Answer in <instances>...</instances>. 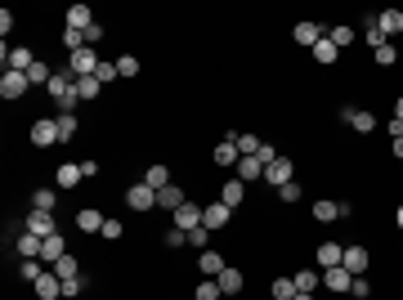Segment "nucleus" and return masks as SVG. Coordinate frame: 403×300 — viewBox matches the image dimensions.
<instances>
[{
    "label": "nucleus",
    "instance_id": "f257e3e1",
    "mask_svg": "<svg viewBox=\"0 0 403 300\" xmlns=\"http://www.w3.org/2000/svg\"><path fill=\"white\" fill-rule=\"evenodd\" d=\"M45 90H50V99L59 103L63 112H72L76 103H81V99H76V77H72V72H54V81Z\"/></svg>",
    "mask_w": 403,
    "mask_h": 300
},
{
    "label": "nucleus",
    "instance_id": "f03ea898",
    "mask_svg": "<svg viewBox=\"0 0 403 300\" xmlns=\"http://www.w3.org/2000/svg\"><path fill=\"white\" fill-rule=\"evenodd\" d=\"M27 139H32L36 148H54L59 144V117H36L32 130H27Z\"/></svg>",
    "mask_w": 403,
    "mask_h": 300
},
{
    "label": "nucleus",
    "instance_id": "7ed1b4c3",
    "mask_svg": "<svg viewBox=\"0 0 403 300\" xmlns=\"http://www.w3.org/2000/svg\"><path fill=\"white\" fill-rule=\"evenodd\" d=\"M296 180V162L292 157H274V162L265 166V184L269 189H283V184H292Z\"/></svg>",
    "mask_w": 403,
    "mask_h": 300
},
{
    "label": "nucleus",
    "instance_id": "20e7f679",
    "mask_svg": "<svg viewBox=\"0 0 403 300\" xmlns=\"http://www.w3.org/2000/svg\"><path fill=\"white\" fill-rule=\"evenodd\" d=\"M23 229L27 233H36V238H54L59 233V220H54V211H27V220H23Z\"/></svg>",
    "mask_w": 403,
    "mask_h": 300
},
{
    "label": "nucleus",
    "instance_id": "39448f33",
    "mask_svg": "<svg viewBox=\"0 0 403 300\" xmlns=\"http://www.w3.org/2000/svg\"><path fill=\"white\" fill-rule=\"evenodd\" d=\"M67 72H72V77H94V72H99V54H94L90 45L76 50V54H67Z\"/></svg>",
    "mask_w": 403,
    "mask_h": 300
},
{
    "label": "nucleus",
    "instance_id": "423d86ee",
    "mask_svg": "<svg viewBox=\"0 0 403 300\" xmlns=\"http://www.w3.org/2000/svg\"><path fill=\"white\" fill-rule=\"evenodd\" d=\"M126 206H130V211H139V215H148L152 206H157V193L139 180V184H130V189H126Z\"/></svg>",
    "mask_w": 403,
    "mask_h": 300
},
{
    "label": "nucleus",
    "instance_id": "0eeeda50",
    "mask_svg": "<svg viewBox=\"0 0 403 300\" xmlns=\"http://www.w3.org/2000/svg\"><path fill=\"white\" fill-rule=\"evenodd\" d=\"M229 220H233V211H229V206L224 202H206V206H202V224H206V229L211 233H220V229H229Z\"/></svg>",
    "mask_w": 403,
    "mask_h": 300
},
{
    "label": "nucleus",
    "instance_id": "6e6552de",
    "mask_svg": "<svg viewBox=\"0 0 403 300\" xmlns=\"http://www.w3.org/2000/svg\"><path fill=\"white\" fill-rule=\"evenodd\" d=\"M27 90H32V81H27V72H14V68H9L5 77H0V99H23Z\"/></svg>",
    "mask_w": 403,
    "mask_h": 300
},
{
    "label": "nucleus",
    "instance_id": "1a4fd4ad",
    "mask_svg": "<svg viewBox=\"0 0 403 300\" xmlns=\"http://www.w3.org/2000/svg\"><path fill=\"white\" fill-rule=\"evenodd\" d=\"M323 287L336 296H350V287H354V274L345 265H336V269H323Z\"/></svg>",
    "mask_w": 403,
    "mask_h": 300
},
{
    "label": "nucleus",
    "instance_id": "9d476101",
    "mask_svg": "<svg viewBox=\"0 0 403 300\" xmlns=\"http://www.w3.org/2000/svg\"><path fill=\"white\" fill-rule=\"evenodd\" d=\"M32 287H36V300H63V278L54 274V269H45Z\"/></svg>",
    "mask_w": 403,
    "mask_h": 300
},
{
    "label": "nucleus",
    "instance_id": "9b49d317",
    "mask_svg": "<svg viewBox=\"0 0 403 300\" xmlns=\"http://www.w3.org/2000/svg\"><path fill=\"white\" fill-rule=\"evenodd\" d=\"M215 283H220V292H224V296H242V287H247V274H242L238 265H224V274H220Z\"/></svg>",
    "mask_w": 403,
    "mask_h": 300
},
{
    "label": "nucleus",
    "instance_id": "f8f14e48",
    "mask_svg": "<svg viewBox=\"0 0 403 300\" xmlns=\"http://www.w3.org/2000/svg\"><path fill=\"white\" fill-rule=\"evenodd\" d=\"M341 121H350V130H359V135H372V126H377L368 108H341Z\"/></svg>",
    "mask_w": 403,
    "mask_h": 300
},
{
    "label": "nucleus",
    "instance_id": "ddd939ff",
    "mask_svg": "<svg viewBox=\"0 0 403 300\" xmlns=\"http://www.w3.org/2000/svg\"><path fill=\"white\" fill-rule=\"evenodd\" d=\"M345 269H350L354 278H363L368 274V265H372V256H368V247H345V260H341Z\"/></svg>",
    "mask_w": 403,
    "mask_h": 300
},
{
    "label": "nucleus",
    "instance_id": "4468645a",
    "mask_svg": "<svg viewBox=\"0 0 403 300\" xmlns=\"http://www.w3.org/2000/svg\"><path fill=\"white\" fill-rule=\"evenodd\" d=\"M211 162H215V166H224V171H229V166L238 171L242 153H238V144H233V139H220V144H215V153H211Z\"/></svg>",
    "mask_w": 403,
    "mask_h": 300
},
{
    "label": "nucleus",
    "instance_id": "2eb2a0df",
    "mask_svg": "<svg viewBox=\"0 0 403 300\" xmlns=\"http://www.w3.org/2000/svg\"><path fill=\"white\" fill-rule=\"evenodd\" d=\"M103 224H108V215L94 211V206H81V211H76V229L81 233H103Z\"/></svg>",
    "mask_w": 403,
    "mask_h": 300
},
{
    "label": "nucleus",
    "instance_id": "dca6fc26",
    "mask_svg": "<svg viewBox=\"0 0 403 300\" xmlns=\"http://www.w3.org/2000/svg\"><path fill=\"white\" fill-rule=\"evenodd\" d=\"M36 63V50H27V45H14V50H5V72H27Z\"/></svg>",
    "mask_w": 403,
    "mask_h": 300
},
{
    "label": "nucleus",
    "instance_id": "f3484780",
    "mask_svg": "<svg viewBox=\"0 0 403 300\" xmlns=\"http://www.w3.org/2000/svg\"><path fill=\"white\" fill-rule=\"evenodd\" d=\"M63 256H67V238H63V233H54V238L41 242V260H45V265H59Z\"/></svg>",
    "mask_w": 403,
    "mask_h": 300
},
{
    "label": "nucleus",
    "instance_id": "a211bd4d",
    "mask_svg": "<svg viewBox=\"0 0 403 300\" xmlns=\"http://www.w3.org/2000/svg\"><path fill=\"white\" fill-rule=\"evenodd\" d=\"M314 260H319L323 269H336V265H341V260H345V247H341V242H319V251H314Z\"/></svg>",
    "mask_w": 403,
    "mask_h": 300
},
{
    "label": "nucleus",
    "instance_id": "6ab92c4d",
    "mask_svg": "<svg viewBox=\"0 0 403 300\" xmlns=\"http://www.w3.org/2000/svg\"><path fill=\"white\" fill-rule=\"evenodd\" d=\"M184 202H188V193L179 189V184H166V189L157 193V206H161V211H170V215H175V211H179V206H184Z\"/></svg>",
    "mask_w": 403,
    "mask_h": 300
},
{
    "label": "nucleus",
    "instance_id": "aec40b11",
    "mask_svg": "<svg viewBox=\"0 0 403 300\" xmlns=\"http://www.w3.org/2000/svg\"><path fill=\"white\" fill-rule=\"evenodd\" d=\"M377 27H381V36H386V41H390V36H399L403 32V9H381V14H377Z\"/></svg>",
    "mask_w": 403,
    "mask_h": 300
},
{
    "label": "nucleus",
    "instance_id": "412c9836",
    "mask_svg": "<svg viewBox=\"0 0 403 300\" xmlns=\"http://www.w3.org/2000/svg\"><path fill=\"white\" fill-rule=\"evenodd\" d=\"M197 224H202V206L188 198V202L175 211V229H184V233H188V229H197Z\"/></svg>",
    "mask_w": 403,
    "mask_h": 300
},
{
    "label": "nucleus",
    "instance_id": "4be33fe9",
    "mask_svg": "<svg viewBox=\"0 0 403 300\" xmlns=\"http://www.w3.org/2000/svg\"><path fill=\"white\" fill-rule=\"evenodd\" d=\"M67 27H72V32H90V27H94V9L90 5H72V9H67Z\"/></svg>",
    "mask_w": 403,
    "mask_h": 300
},
{
    "label": "nucleus",
    "instance_id": "5701e85b",
    "mask_svg": "<svg viewBox=\"0 0 403 300\" xmlns=\"http://www.w3.org/2000/svg\"><path fill=\"white\" fill-rule=\"evenodd\" d=\"M143 184H148L152 193H161V189L170 184V166H166V162H152L148 171H143Z\"/></svg>",
    "mask_w": 403,
    "mask_h": 300
},
{
    "label": "nucleus",
    "instance_id": "b1692460",
    "mask_svg": "<svg viewBox=\"0 0 403 300\" xmlns=\"http://www.w3.org/2000/svg\"><path fill=\"white\" fill-rule=\"evenodd\" d=\"M323 36H328V32H323V27H319V23H296V32H292V41H296V45H310V50H314V45H319V41H323Z\"/></svg>",
    "mask_w": 403,
    "mask_h": 300
},
{
    "label": "nucleus",
    "instance_id": "393cba45",
    "mask_svg": "<svg viewBox=\"0 0 403 300\" xmlns=\"http://www.w3.org/2000/svg\"><path fill=\"white\" fill-rule=\"evenodd\" d=\"M81 180H85V175H81V162H63L59 171H54V184H59V189H76Z\"/></svg>",
    "mask_w": 403,
    "mask_h": 300
},
{
    "label": "nucleus",
    "instance_id": "a878e982",
    "mask_svg": "<svg viewBox=\"0 0 403 300\" xmlns=\"http://www.w3.org/2000/svg\"><path fill=\"white\" fill-rule=\"evenodd\" d=\"M242 198H247V184H242V180H224V189H220V202H224L229 211H238V206H242Z\"/></svg>",
    "mask_w": 403,
    "mask_h": 300
},
{
    "label": "nucleus",
    "instance_id": "bb28decb",
    "mask_svg": "<svg viewBox=\"0 0 403 300\" xmlns=\"http://www.w3.org/2000/svg\"><path fill=\"white\" fill-rule=\"evenodd\" d=\"M14 247H18V256H23V260H41V238H36V233H18V238H14Z\"/></svg>",
    "mask_w": 403,
    "mask_h": 300
},
{
    "label": "nucleus",
    "instance_id": "cd10ccee",
    "mask_svg": "<svg viewBox=\"0 0 403 300\" xmlns=\"http://www.w3.org/2000/svg\"><path fill=\"white\" fill-rule=\"evenodd\" d=\"M224 265H229V260L220 256V251H202V256H197V269L206 278H220V274H224Z\"/></svg>",
    "mask_w": 403,
    "mask_h": 300
},
{
    "label": "nucleus",
    "instance_id": "c85d7f7f",
    "mask_svg": "<svg viewBox=\"0 0 403 300\" xmlns=\"http://www.w3.org/2000/svg\"><path fill=\"white\" fill-rule=\"evenodd\" d=\"M238 180H242V184L265 180V162H260V157H242V162H238Z\"/></svg>",
    "mask_w": 403,
    "mask_h": 300
},
{
    "label": "nucleus",
    "instance_id": "c756f323",
    "mask_svg": "<svg viewBox=\"0 0 403 300\" xmlns=\"http://www.w3.org/2000/svg\"><path fill=\"white\" fill-rule=\"evenodd\" d=\"M112 63H117V77H121V81H134V77H139V68H143L139 54H117Z\"/></svg>",
    "mask_w": 403,
    "mask_h": 300
},
{
    "label": "nucleus",
    "instance_id": "7c9ffc66",
    "mask_svg": "<svg viewBox=\"0 0 403 300\" xmlns=\"http://www.w3.org/2000/svg\"><path fill=\"white\" fill-rule=\"evenodd\" d=\"M314 220H319V224H332V220H341V202H332V198H319V202H314Z\"/></svg>",
    "mask_w": 403,
    "mask_h": 300
},
{
    "label": "nucleus",
    "instance_id": "2f4dec72",
    "mask_svg": "<svg viewBox=\"0 0 403 300\" xmlns=\"http://www.w3.org/2000/svg\"><path fill=\"white\" fill-rule=\"evenodd\" d=\"M76 130H81V117L76 112H59V144H72Z\"/></svg>",
    "mask_w": 403,
    "mask_h": 300
},
{
    "label": "nucleus",
    "instance_id": "473e14b6",
    "mask_svg": "<svg viewBox=\"0 0 403 300\" xmlns=\"http://www.w3.org/2000/svg\"><path fill=\"white\" fill-rule=\"evenodd\" d=\"M292 283H296V292L314 296V287L323 283V274H319V269H296V278H292Z\"/></svg>",
    "mask_w": 403,
    "mask_h": 300
},
{
    "label": "nucleus",
    "instance_id": "72a5a7b5",
    "mask_svg": "<svg viewBox=\"0 0 403 300\" xmlns=\"http://www.w3.org/2000/svg\"><path fill=\"white\" fill-rule=\"evenodd\" d=\"M50 269H54V274L63 278V283H72V278H81V260H76L72 251H67V256L59 260V265H50Z\"/></svg>",
    "mask_w": 403,
    "mask_h": 300
},
{
    "label": "nucleus",
    "instance_id": "f704fd0d",
    "mask_svg": "<svg viewBox=\"0 0 403 300\" xmlns=\"http://www.w3.org/2000/svg\"><path fill=\"white\" fill-rule=\"evenodd\" d=\"M99 95H103L99 77H76V99H99Z\"/></svg>",
    "mask_w": 403,
    "mask_h": 300
},
{
    "label": "nucleus",
    "instance_id": "c9c22d12",
    "mask_svg": "<svg viewBox=\"0 0 403 300\" xmlns=\"http://www.w3.org/2000/svg\"><path fill=\"white\" fill-rule=\"evenodd\" d=\"M27 81H32V86H41V81L50 86V81H54V68H50V63H41V59H36L32 68H27Z\"/></svg>",
    "mask_w": 403,
    "mask_h": 300
},
{
    "label": "nucleus",
    "instance_id": "e433bc0d",
    "mask_svg": "<svg viewBox=\"0 0 403 300\" xmlns=\"http://www.w3.org/2000/svg\"><path fill=\"white\" fill-rule=\"evenodd\" d=\"M314 59H319V63H336V59H341V50L332 45V36H323V41L314 45Z\"/></svg>",
    "mask_w": 403,
    "mask_h": 300
},
{
    "label": "nucleus",
    "instance_id": "4c0bfd02",
    "mask_svg": "<svg viewBox=\"0 0 403 300\" xmlns=\"http://www.w3.org/2000/svg\"><path fill=\"white\" fill-rule=\"evenodd\" d=\"M41 274H45V260H23V265H18V278H23V283H36Z\"/></svg>",
    "mask_w": 403,
    "mask_h": 300
},
{
    "label": "nucleus",
    "instance_id": "58836bf2",
    "mask_svg": "<svg viewBox=\"0 0 403 300\" xmlns=\"http://www.w3.org/2000/svg\"><path fill=\"white\" fill-rule=\"evenodd\" d=\"M193 300H224V292H220V283H215V278H206V283H197Z\"/></svg>",
    "mask_w": 403,
    "mask_h": 300
},
{
    "label": "nucleus",
    "instance_id": "ea45409f",
    "mask_svg": "<svg viewBox=\"0 0 403 300\" xmlns=\"http://www.w3.org/2000/svg\"><path fill=\"white\" fill-rule=\"evenodd\" d=\"M54 202H59V193H50V189L32 193V211H54Z\"/></svg>",
    "mask_w": 403,
    "mask_h": 300
},
{
    "label": "nucleus",
    "instance_id": "a19ab883",
    "mask_svg": "<svg viewBox=\"0 0 403 300\" xmlns=\"http://www.w3.org/2000/svg\"><path fill=\"white\" fill-rule=\"evenodd\" d=\"M269 296H274V300H292V296H296V283H292V278H274Z\"/></svg>",
    "mask_w": 403,
    "mask_h": 300
},
{
    "label": "nucleus",
    "instance_id": "79ce46f5",
    "mask_svg": "<svg viewBox=\"0 0 403 300\" xmlns=\"http://www.w3.org/2000/svg\"><path fill=\"white\" fill-rule=\"evenodd\" d=\"M328 36H332V45H336V50H345V45H350V41H354V27H345V23H336V27H332V32H328Z\"/></svg>",
    "mask_w": 403,
    "mask_h": 300
},
{
    "label": "nucleus",
    "instance_id": "37998d69",
    "mask_svg": "<svg viewBox=\"0 0 403 300\" xmlns=\"http://www.w3.org/2000/svg\"><path fill=\"white\" fill-rule=\"evenodd\" d=\"M63 50H67V54L85 50V32H72V27H63Z\"/></svg>",
    "mask_w": 403,
    "mask_h": 300
},
{
    "label": "nucleus",
    "instance_id": "c03bdc74",
    "mask_svg": "<svg viewBox=\"0 0 403 300\" xmlns=\"http://www.w3.org/2000/svg\"><path fill=\"white\" fill-rule=\"evenodd\" d=\"M363 36H368V45H372V50H381V45H386V36H381V27H377V14L368 18V27H363Z\"/></svg>",
    "mask_w": 403,
    "mask_h": 300
},
{
    "label": "nucleus",
    "instance_id": "a18cd8bd",
    "mask_svg": "<svg viewBox=\"0 0 403 300\" xmlns=\"http://www.w3.org/2000/svg\"><path fill=\"white\" fill-rule=\"evenodd\" d=\"M274 193H278V202H283V206L301 202V184H296V180H292V184H283V189H274Z\"/></svg>",
    "mask_w": 403,
    "mask_h": 300
},
{
    "label": "nucleus",
    "instance_id": "49530a36",
    "mask_svg": "<svg viewBox=\"0 0 403 300\" xmlns=\"http://www.w3.org/2000/svg\"><path fill=\"white\" fill-rule=\"evenodd\" d=\"M377 63H381V68H395V63H399V50H395V45H381V50H377Z\"/></svg>",
    "mask_w": 403,
    "mask_h": 300
},
{
    "label": "nucleus",
    "instance_id": "de8ad7c7",
    "mask_svg": "<svg viewBox=\"0 0 403 300\" xmlns=\"http://www.w3.org/2000/svg\"><path fill=\"white\" fill-rule=\"evenodd\" d=\"M206 242H211V229H206V224L188 229V247H202V251H206Z\"/></svg>",
    "mask_w": 403,
    "mask_h": 300
},
{
    "label": "nucleus",
    "instance_id": "09e8293b",
    "mask_svg": "<svg viewBox=\"0 0 403 300\" xmlns=\"http://www.w3.org/2000/svg\"><path fill=\"white\" fill-rule=\"evenodd\" d=\"M161 242H166V247H184L188 233H184V229H166V238H161Z\"/></svg>",
    "mask_w": 403,
    "mask_h": 300
},
{
    "label": "nucleus",
    "instance_id": "8fccbe9b",
    "mask_svg": "<svg viewBox=\"0 0 403 300\" xmlns=\"http://www.w3.org/2000/svg\"><path fill=\"white\" fill-rule=\"evenodd\" d=\"M350 296H359V300H368V296H372V283H368V278H354V287H350Z\"/></svg>",
    "mask_w": 403,
    "mask_h": 300
},
{
    "label": "nucleus",
    "instance_id": "3c124183",
    "mask_svg": "<svg viewBox=\"0 0 403 300\" xmlns=\"http://www.w3.org/2000/svg\"><path fill=\"white\" fill-rule=\"evenodd\" d=\"M81 287H85V278H72V283H63V300H76V296H81Z\"/></svg>",
    "mask_w": 403,
    "mask_h": 300
},
{
    "label": "nucleus",
    "instance_id": "603ef678",
    "mask_svg": "<svg viewBox=\"0 0 403 300\" xmlns=\"http://www.w3.org/2000/svg\"><path fill=\"white\" fill-rule=\"evenodd\" d=\"M94 77H99L103 86H108V81H117V63H99V72H94Z\"/></svg>",
    "mask_w": 403,
    "mask_h": 300
},
{
    "label": "nucleus",
    "instance_id": "864d4df0",
    "mask_svg": "<svg viewBox=\"0 0 403 300\" xmlns=\"http://www.w3.org/2000/svg\"><path fill=\"white\" fill-rule=\"evenodd\" d=\"M121 233H126V224H121V220H108V224H103V238H112V242H117Z\"/></svg>",
    "mask_w": 403,
    "mask_h": 300
},
{
    "label": "nucleus",
    "instance_id": "5fc2aeb1",
    "mask_svg": "<svg viewBox=\"0 0 403 300\" xmlns=\"http://www.w3.org/2000/svg\"><path fill=\"white\" fill-rule=\"evenodd\" d=\"M81 175H85V180H94V175H99V162H94V157H81Z\"/></svg>",
    "mask_w": 403,
    "mask_h": 300
},
{
    "label": "nucleus",
    "instance_id": "6e6d98bb",
    "mask_svg": "<svg viewBox=\"0 0 403 300\" xmlns=\"http://www.w3.org/2000/svg\"><path fill=\"white\" fill-rule=\"evenodd\" d=\"M256 157H260V162L269 166V162H274V157H278V148H274V144H260V153H256Z\"/></svg>",
    "mask_w": 403,
    "mask_h": 300
},
{
    "label": "nucleus",
    "instance_id": "4d7b16f0",
    "mask_svg": "<svg viewBox=\"0 0 403 300\" xmlns=\"http://www.w3.org/2000/svg\"><path fill=\"white\" fill-rule=\"evenodd\" d=\"M0 32H5V36L14 32V14H9V9H0Z\"/></svg>",
    "mask_w": 403,
    "mask_h": 300
},
{
    "label": "nucleus",
    "instance_id": "13d9d810",
    "mask_svg": "<svg viewBox=\"0 0 403 300\" xmlns=\"http://www.w3.org/2000/svg\"><path fill=\"white\" fill-rule=\"evenodd\" d=\"M94 41H103V23H94L90 32H85V45H94Z\"/></svg>",
    "mask_w": 403,
    "mask_h": 300
},
{
    "label": "nucleus",
    "instance_id": "bf43d9fd",
    "mask_svg": "<svg viewBox=\"0 0 403 300\" xmlns=\"http://www.w3.org/2000/svg\"><path fill=\"white\" fill-rule=\"evenodd\" d=\"M395 157L403 162V135H395Z\"/></svg>",
    "mask_w": 403,
    "mask_h": 300
},
{
    "label": "nucleus",
    "instance_id": "052dcab7",
    "mask_svg": "<svg viewBox=\"0 0 403 300\" xmlns=\"http://www.w3.org/2000/svg\"><path fill=\"white\" fill-rule=\"evenodd\" d=\"M395 121H403V95L395 99Z\"/></svg>",
    "mask_w": 403,
    "mask_h": 300
},
{
    "label": "nucleus",
    "instance_id": "680f3d73",
    "mask_svg": "<svg viewBox=\"0 0 403 300\" xmlns=\"http://www.w3.org/2000/svg\"><path fill=\"white\" fill-rule=\"evenodd\" d=\"M395 224H399V229H403V206H399V211H395Z\"/></svg>",
    "mask_w": 403,
    "mask_h": 300
},
{
    "label": "nucleus",
    "instance_id": "e2e57ef3",
    "mask_svg": "<svg viewBox=\"0 0 403 300\" xmlns=\"http://www.w3.org/2000/svg\"><path fill=\"white\" fill-rule=\"evenodd\" d=\"M292 300H314V296H305V292H296V296H292Z\"/></svg>",
    "mask_w": 403,
    "mask_h": 300
}]
</instances>
